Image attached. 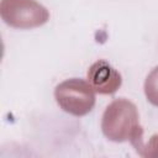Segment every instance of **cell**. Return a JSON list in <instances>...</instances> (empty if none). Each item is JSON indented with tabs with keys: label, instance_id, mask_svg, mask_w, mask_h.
Segmentation results:
<instances>
[{
	"label": "cell",
	"instance_id": "3957f363",
	"mask_svg": "<svg viewBox=\"0 0 158 158\" xmlns=\"http://www.w3.org/2000/svg\"><path fill=\"white\" fill-rule=\"evenodd\" d=\"M0 10L2 20L12 27H37L49 19L47 9L36 0H2Z\"/></svg>",
	"mask_w": 158,
	"mask_h": 158
},
{
	"label": "cell",
	"instance_id": "6da1fadb",
	"mask_svg": "<svg viewBox=\"0 0 158 158\" xmlns=\"http://www.w3.org/2000/svg\"><path fill=\"white\" fill-rule=\"evenodd\" d=\"M102 133L111 141H131L133 146L141 148L143 128L138 121L137 107L133 102L121 98L114 100L105 110L101 122Z\"/></svg>",
	"mask_w": 158,
	"mask_h": 158
},
{
	"label": "cell",
	"instance_id": "277c9868",
	"mask_svg": "<svg viewBox=\"0 0 158 158\" xmlns=\"http://www.w3.org/2000/svg\"><path fill=\"white\" fill-rule=\"evenodd\" d=\"M88 81L99 94H114L121 86L120 73L106 60L99 59L88 70Z\"/></svg>",
	"mask_w": 158,
	"mask_h": 158
},
{
	"label": "cell",
	"instance_id": "5b68a950",
	"mask_svg": "<svg viewBox=\"0 0 158 158\" xmlns=\"http://www.w3.org/2000/svg\"><path fill=\"white\" fill-rule=\"evenodd\" d=\"M144 93L147 100L154 106H158V67H156L146 78Z\"/></svg>",
	"mask_w": 158,
	"mask_h": 158
},
{
	"label": "cell",
	"instance_id": "7a4b0ae2",
	"mask_svg": "<svg viewBox=\"0 0 158 158\" xmlns=\"http://www.w3.org/2000/svg\"><path fill=\"white\" fill-rule=\"evenodd\" d=\"M90 83L72 78L58 84L54 96L58 105L74 116H84L89 114L95 105V93Z\"/></svg>",
	"mask_w": 158,
	"mask_h": 158
}]
</instances>
